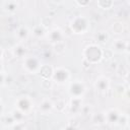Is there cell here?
Listing matches in <instances>:
<instances>
[{"label": "cell", "instance_id": "6da1fadb", "mask_svg": "<svg viewBox=\"0 0 130 130\" xmlns=\"http://www.w3.org/2000/svg\"><path fill=\"white\" fill-rule=\"evenodd\" d=\"M82 56L89 65L98 64L104 59V50L98 44H89L83 49Z\"/></svg>", "mask_w": 130, "mask_h": 130}, {"label": "cell", "instance_id": "7a4b0ae2", "mask_svg": "<svg viewBox=\"0 0 130 130\" xmlns=\"http://www.w3.org/2000/svg\"><path fill=\"white\" fill-rule=\"evenodd\" d=\"M71 31L75 35H84L90 28V21L89 18L83 14L75 15L69 24Z\"/></svg>", "mask_w": 130, "mask_h": 130}, {"label": "cell", "instance_id": "3957f363", "mask_svg": "<svg viewBox=\"0 0 130 130\" xmlns=\"http://www.w3.org/2000/svg\"><path fill=\"white\" fill-rule=\"evenodd\" d=\"M14 105H15V109H17L18 111H20L24 116L25 115H28L32 111V109L35 107L34 100L29 95H27V94L19 95L15 100Z\"/></svg>", "mask_w": 130, "mask_h": 130}, {"label": "cell", "instance_id": "277c9868", "mask_svg": "<svg viewBox=\"0 0 130 130\" xmlns=\"http://www.w3.org/2000/svg\"><path fill=\"white\" fill-rule=\"evenodd\" d=\"M41 66V60L35 55H27L22 59V68L28 74H37Z\"/></svg>", "mask_w": 130, "mask_h": 130}, {"label": "cell", "instance_id": "5b68a950", "mask_svg": "<svg viewBox=\"0 0 130 130\" xmlns=\"http://www.w3.org/2000/svg\"><path fill=\"white\" fill-rule=\"evenodd\" d=\"M85 91H86V86L82 80L76 79V80H73L69 83L68 93H69L70 98L82 99Z\"/></svg>", "mask_w": 130, "mask_h": 130}, {"label": "cell", "instance_id": "8992f818", "mask_svg": "<svg viewBox=\"0 0 130 130\" xmlns=\"http://www.w3.org/2000/svg\"><path fill=\"white\" fill-rule=\"evenodd\" d=\"M70 77H71L70 71L63 66H59L54 68L51 80L58 84H65L70 80Z\"/></svg>", "mask_w": 130, "mask_h": 130}, {"label": "cell", "instance_id": "52a82bcc", "mask_svg": "<svg viewBox=\"0 0 130 130\" xmlns=\"http://www.w3.org/2000/svg\"><path fill=\"white\" fill-rule=\"evenodd\" d=\"M46 35H47L48 41H49L53 46L56 45V44H59V43L64 42L65 35H64L63 30H62L60 27H53V28H51Z\"/></svg>", "mask_w": 130, "mask_h": 130}, {"label": "cell", "instance_id": "ba28073f", "mask_svg": "<svg viewBox=\"0 0 130 130\" xmlns=\"http://www.w3.org/2000/svg\"><path fill=\"white\" fill-rule=\"evenodd\" d=\"M111 87V81L107 76L101 75L94 81V88L100 93H106Z\"/></svg>", "mask_w": 130, "mask_h": 130}, {"label": "cell", "instance_id": "9c48e42d", "mask_svg": "<svg viewBox=\"0 0 130 130\" xmlns=\"http://www.w3.org/2000/svg\"><path fill=\"white\" fill-rule=\"evenodd\" d=\"M122 113L118 109H110L105 113V118H106V123L117 125L118 121L121 117Z\"/></svg>", "mask_w": 130, "mask_h": 130}, {"label": "cell", "instance_id": "30bf717a", "mask_svg": "<svg viewBox=\"0 0 130 130\" xmlns=\"http://www.w3.org/2000/svg\"><path fill=\"white\" fill-rule=\"evenodd\" d=\"M82 107H83L82 99L70 98V101H69V104H68V108H69L71 113H73V114H80L81 110H82Z\"/></svg>", "mask_w": 130, "mask_h": 130}, {"label": "cell", "instance_id": "8fae6325", "mask_svg": "<svg viewBox=\"0 0 130 130\" xmlns=\"http://www.w3.org/2000/svg\"><path fill=\"white\" fill-rule=\"evenodd\" d=\"M129 50V43L126 40L117 39L113 43V51L117 53H127Z\"/></svg>", "mask_w": 130, "mask_h": 130}, {"label": "cell", "instance_id": "7c38bea8", "mask_svg": "<svg viewBox=\"0 0 130 130\" xmlns=\"http://www.w3.org/2000/svg\"><path fill=\"white\" fill-rule=\"evenodd\" d=\"M12 54L15 58L23 59L27 56V47L23 43H17L12 49Z\"/></svg>", "mask_w": 130, "mask_h": 130}, {"label": "cell", "instance_id": "4fadbf2b", "mask_svg": "<svg viewBox=\"0 0 130 130\" xmlns=\"http://www.w3.org/2000/svg\"><path fill=\"white\" fill-rule=\"evenodd\" d=\"M29 34H30L29 28L27 26L21 25L15 31V38L17 39L18 43H23V42H25L27 40V38L29 37Z\"/></svg>", "mask_w": 130, "mask_h": 130}, {"label": "cell", "instance_id": "5bb4252c", "mask_svg": "<svg viewBox=\"0 0 130 130\" xmlns=\"http://www.w3.org/2000/svg\"><path fill=\"white\" fill-rule=\"evenodd\" d=\"M53 71H54L53 66H51L49 64H44V65L41 66L38 73L43 78V80H51L52 75H53Z\"/></svg>", "mask_w": 130, "mask_h": 130}, {"label": "cell", "instance_id": "9a60e30c", "mask_svg": "<svg viewBox=\"0 0 130 130\" xmlns=\"http://www.w3.org/2000/svg\"><path fill=\"white\" fill-rule=\"evenodd\" d=\"M54 109V103L49 100V99H44L39 106V110L40 112H42L43 114H48L50 113L52 110Z\"/></svg>", "mask_w": 130, "mask_h": 130}, {"label": "cell", "instance_id": "2e32d148", "mask_svg": "<svg viewBox=\"0 0 130 130\" xmlns=\"http://www.w3.org/2000/svg\"><path fill=\"white\" fill-rule=\"evenodd\" d=\"M17 1H5L3 2V9L8 13H14L18 8Z\"/></svg>", "mask_w": 130, "mask_h": 130}, {"label": "cell", "instance_id": "e0dca14e", "mask_svg": "<svg viewBox=\"0 0 130 130\" xmlns=\"http://www.w3.org/2000/svg\"><path fill=\"white\" fill-rule=\"evenodd\" d=\"M30 32L34 37L40 39V38H43L44 36H46V29L41 25V24H36L31 29H30Z\"/></svg>", "mask_w": 130, "mask_h": 130}, {"label": "cell", "instance_id": "ac0fdd59", "mask_svg": "<svg viewBox=\"0 0 130 130\" xmlns=\"http://www.w3.org/2000/svg\"><path fill=\"white\" fill-rule=\"evenodd\" d=\"M110 39V35L106 30H101L95 35V40L99 44H106Z\"/></svg>", "mask_w": 130, "mask_h": 130}, {"label": "cell", "instance_id": "d6986e66", "mask_svg": "<svg viewBox=\"0 0 130 130\" xmlns=\"http://www.w3.org/2000/svg\"><path fill=\"white\" fill-rule=\"evenodd\" d=\"M10 114H11V116H12V118H13V120L15 121V123H16V124H19V123L23 122L24 115H23L20 111H18L17 109H14Z\"/></svg>", "mask_w": 130, "mask_h": 130}, {"label": "cell", "instance_id": "ffe728a7", "mask_svg": "<svg viewBox=\"0 0 130 130\" xmlns=\"http://www.w3.org/2000/svg\"><path fill=\"white\" fill-rule=\"evenodd\" d=\"M92 122L95 125H102L106 123V118H105V113H98L92 115Z\"/></svg>", "mask_w": 130, "mask_h": 130}, {"label": "cell", "instance_id": "44dd1931", "mask_svg": "<svg viewBox=\"0 0 130 130\" xmlns=\"http://www.w3.org/2000/svg\"><path fill=\"white\" fill-rule=\"evenodd\" d=\"M96 5L102 9H110L114 6V2L111 0H99L96 1Z\"/></svg>", "mask_w": 130, "mask_h": 130}, {"label": "cell", "instance_id": "7402d4cb", "mask_svg": "<svg viewBox=\"0 0 130 130\" xmlns=\"http://www.w3.org/2000/svg\"><path fill=\"white\" fill-rule=\"evenodd\" d=\"M66 106H67L66 102H65L64 100H62V99H60V100H58L57 102L54 103V108H55L58 112H63V111L66 109Z\"/></svg>", "mask_w": 130, "mask_h": 130}, {"label": "cell", "instance_id": "603a6c76", "mask_svg": "<svg viewBox=\"0 0 130 130\" xmlns=\"http://www.w3.org/2000/svg\"><path fill=\"white\" fill-rule=\"evenodd\" d=\"M65 43L64 42H62V43H59V44H56V45H54V50H55V52L58 54V55H61V54H63L64 52H65Z\"/></svg>", "mask_w": 130, "mask_h": 130}, {"label": "cell", "instance_id": "cb8c5ba5", "mask_svg": "<svg viewBox=\"0 0 130 130\" xmlns=\"http://www.w3.org/2000/svg\"><path fill=\"white\" fill-rule=\"evenodd\" d=\"M123 23L122 22H120V21H118V22H115L114 24H113V26H112V30L115 32V34H120V32H122L123 31Z\"/></svg>", "mask_w": 130, "mask_h": 130}, {"label": "cell", "instance_id": "d4e9b609", "mask_svg": "<svg viewBox=\"0 0 130 130\" xmlns=\"http://www.w3.org/2000/svg\"><path fill=\"white\" fill-rule=\"evenodd\" d=\"M3 123H4L6 126H13V125L16 124L15 121L13 120L11 114H10V115H7V116H4V118H3Z\"/></svg>", "mask_w": 130, "mask_h": 130}, {"label": "cell", "instance_id": "484cf974", "mask_svg": "<svg viewBox=\"0 0 130 130\" xmlns=\"http://www.w3.org/2000/svg\"><path fill=\"white\" fill-rule=\"evenodd\" d=\"M5 79H6V75L4 74V72H0V86L5 84Z\"/></svg>", "mask_w": 130, "mask_h": 130}, {"label": "cell", "instance_id": "4316f807", "mask_svg": "<svg viewBox=\"0 0 130 130\" xmlns=\"http://www.w3.org/2000/svg\"><path fill=\"white\" fill-rule=\"evenodd\" d=\"M75 4H77V5L81 6V7H83V6L88 5V4H89V1H79V0H76V1H75Z\"/></svg>", "mask_w": 130, "mask_h": 130}, {"label": "cell", "instance_id": "83f0119b", "mask_svg": "<svg viewBox=\"0 0 130 130\" xmlns=\"http://www.w3.org/2000/svg\"><path fill=\"white\" fill-rule=\"evenodd\" d=\"M3 56H4V49L0 46V60L3 58Z\"/></svg>", "mask_w": 130, "mask_h": 130}, {"label": "cell", "instance_id": "f1b7e54d", "mask_svg": "<svg viewBox=\"0 0 130 130\" xmlns=\"http://www.w3.org/2000/svg\"><path fill=\"white\" fill-rule=\"evenodd\" d=\"M3 112H4V106H3V104L0 102V115H3Z\"/></svg>", "mask_w": 130, "mask_h": 130}, {"label": "cell", "instance_id": "f546056e", "mask_svg": "<svg viewBox=\"0 0 130 130\" xmlns=\"http://www.w3.org/2000/svg\"><path fill=\"white\" fill-rule=\"evenodd\" d=\"M0 72H3V64L0 62Z\"/></svg>", "mask_w": 130, "mask_h": 130}, {"label": "cell", "instance_id": "4dcf8cb0", "mask_svg": "<svg viewBox=\"0 0 130 130\" xmlns=\"http://www.w3.org/2000/svg\"><path fill=\"white\" fill-rule=\"evenodd\" d=\"M0 102H1V94H0Z\"/></svg>", "mask_w": 130, "mask_h": 130}]
</instances>
